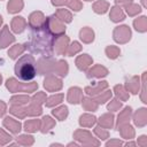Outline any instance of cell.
<instances>
[{
  "label": "cell",
  "mask_w": 147,
  "mask_h": 147,
  "mask_svg": "<svg viewBox=\"0 0 147 147\" xmlns=\"http://www.w3.org/2000/svg\"><path fill=\"white\" fill-rule=\"evenodd\" d=\"M62 100H63V94H62V93L53 94V95H51V96H48V98L46 99L45 105H46V107H48V108H53V107L60 105V103L62 102Z\"/></svg>",
  "instance_id": "33"
},
{
  "label": "cell",
  "mask_w": 147,
  "mask_h": 147,
  "mask_svg": "<svg viewBox=\"0 0 147 147\" xmlns=\"http://www.w3.org/2000/svg\"><path fill=\"white\" fill-rule=\"evenodd\" d=\"M46 94L44 92H37L31 99H30V102H33V103H37V105H42L45 103L46 101Z\"/></svg>",
  "instance_id": "47"
},
{
  "label": "cell",
  "mask_w": 147,
  "mask_h": 147,
  "mask_svg": "<svg viewBox=\"0 0 147 147\" xmlns=\"http://www.w3.org/2000/svg\"><path fill=\"white\" fill-rule=\"evenodd\" d=\"M107 87H108V83L106 80H102V82H98V83L93 84L92 86H86L84 88V91L88 96H94V95L101 93L102 91H105Z\"/></svg>",
  "instance_id": "14"
},
{
  "label": "cell",
  "mask_w": 147,
  "mask_h": 147,
  "mask_svg": "<svg viewBox=\"0 0 147 147\" xmlns=\"http://www.w3.org/2000/svg\"><path fill=\"white\" fill-rule=\"evenodd\" d=\"M55 126V121L51 116H44L41 119V125H40V131L42 133L48 132L51 129Z\"/></svg>",
  "instance_id": "34"
},
{
  "label": "cell",
  "mask_w": 147,
  "mask_h": 147,
  "mask_svg": "<svg viewBox=\"0 0 147 147\" xmlns=\"http://www.w3.org/2000/svg\"><path fill=\"white\" fill-rule=\"evenodd\" d=\"M133 26L138 32H146L147 31V17L141 16L133 21Z\"/></svg>",
  "instance_id": "37"
},
{
  "label": "cell",
  "mask_w": 147,
  "mask_h": 147,
  "mask_svg": "<svg viewBox=\"0 0 147 147\" xmlns=\"http://www.w3.org/2000/svg\"><path fill=\"white\" fill-rule=\"evenodd\" d=\"M99 122V125L105 127V129H111L114 126V115L110 114V113H107V114H103L100 116L99 119H96Z\"/></svg>",
  "instance_id": "24"
},
{
  "label": "cell",
  "mask_w": 147,
  "mask_h": 147,
  "mask_svg": "<svg viewBox=\"0 0 147 147\" xmlns=\"http://www.w3.org/2000/svg\"><path fill=\"white\" fill-rule=\"evenodd\" d=\"M96 123V117L91 114H83L79 117V125L83 127H92Z\"/></svg>",
  "instance_id": "26"
},
{
  "label": "cell",
  "mask_w": 147,
  "mask_h": 147,
  "mask_svg": "<svg viewBox=\"0 0 147 147\" xmlns=\"http://www.w3.org/2000/svg\"><path fill=\"white\" fill-rule=\"evenodd\" d=\"M141 3H142V6L146 8L147 7V3H146V0H141Z\"/></svg>",
  "instance_id": "58"
},
{
  "label": "cell",
  "mask_w": 147,
  "mask_h": 147,
  "mask_svg": "<svg viewBox=\"0 0 147 147\" xmlns=\"http://www.w3.org/2000/svg\"><path fill=\"white\" fill-rule=\"evenodd\" d=\"M14 41H15V37L9 31L8 25H5L1 29V31H0V49L6 48L7 46H9L10 44H13Z\"/></svg>",
  "instance_id": "12"
},
{
  "label": "cell",
  "mask_w": 147,
  "mask_h": 147,
  "mask_svg": "<svg viewBox=\"0 0 147 147\" xmlns=\"http://www.w3.org/2000/svg\"><path fill=\"white\" fill-rule=\"evenodd\" d=\"M52 114H53L59 121H64V119L68 117L69 110H68V107H67V106H60V107L55 108L54 110H52Z\"/></svg>",
  "instance_id": "40"
},
{
  "label": "cell",
  "mask_w": 147,
  "mask_h": 147,
  "mask_svg": "<svg viewBox=\"0 0 147 147\" xmlns=\"http://www.w3.org/2000/svg\"><path fill=\"white\" fill-rule=\"evenodd\" d=\"M45 20H46V17L41 11H33L29 16L28 25L30 29H38L45 24Z\"/></svg>",
  "instance_id": "10"
},
{
  "label": "cell",
  "mask_w": 147,
  "mask_h": 147,
  "mask_svg": "<svg viewBox=\"0 0 147 147\" xmlns=\"http://www.w3.org/2000/svg\"><path fill=\"white\" fill-rule=\"evenodd\" d=\"M30 40L25 44L26 49L32 54L53 56L55 36L48 31L45 24L38 29H30Z\"/></svg>",
  "instance_id": "1"
},
{
  "label": "cell",
  "mask_w": 147,
  "mask_h": 147,
  "mask_svg": "<svg viewBox=\"0 0 147 147\" xmlns=\"http://www.w3.org/2000/svg\"><path fill=\"white\" fill-rule=\"evenodd\" d=\"M114 92H115L117 99H119L121 101H126L129 99V96H130L129 92L126 91V88L123 85H115Z\"/></svg>",
  "instance_id": "41"
},
{
  "label": "cell",
  "mask_w": 147,
  "mask_h": 147,
  "mask_svg": "<svg viewBox=\"0 0 147 147\" xmlns=\"http://www.w3.org/2000/svg\"><path fill=\"white\" fill-rule=\"evenodd\" d=\"M6 111H7V105H6L3 101L0 100V117L5 116Z\"/></svg>",
  "instance_id": "54"
},
{
  "label": "cell",
  "mask_w": 147,
  "mask_h": 147,
  "mask_svg": "<svg viewBox=\"0 0 147 147\" xmlns=\"http://www.w3.org/2000/svg\"><path fill=\"white\" fill-rule=\"evenodd\" d=\"M2 124H3V126H5L8 131H10V132L14 133V134L20 133V131L22 130V124H21L17 119H14L13 117H9V116L5 117Z\"/></svg>",
  "instance_id": "15"
},
{
  "label": "cell",
  "mask_w": 147,
  "mask_h": 147,
  "mask_svg": "<svg viewBox=\"0 0 147 147\" xmlns=\"http://www.w3.org/2000/svg\"><path fill=\"white\" fill-rule=\"evenodd\" d=\"M16 140H17V144L22 146H31L34 142L33 137L30 134H21L16 138Z\"/></svg>",
  "instance_id": "42"
},
{
  "label": "cell",
  "mask_w": 147,
  "mask_h": 147,
  "mask_svg": "<svg viewBox=\"0 0 147 147\" xmlns=\"http://www.w3.org/2000/svg\"><path fill=\"white\" fill-rule=\"evenodd\" d=\"M82 105H83V108L87 111H96L98 110V107H99V103L91 96H86L82 99Z\"/></svg>",
  "instance_id": "28"
},
{
  "label": "cell",
  "mask_w": 147,
  "mask_h": 147,
  "mask_svg": "<svg viewBox=\"0 0 147 147\" xmlns=\"http://www.w3.org/2000/svg\"><path fill=\"white\" fill-rule=\"evenodd\" d=\"M99 105H103V103H106L107 101H109L110 100V98H111V91L110 90H105V91H102L101 93H99V94H96V95H94V96H92Z\"/></svg>",
  "instance_id": "39"
},
{
  "label": "cell",
  "mask_w": 147,
  "mask_h": 147,
  "mask_svg": "<svg viewBox=\"0 0 147 147\" xmlns=\"http://www.w3.org/2000/svg\"><path fill=\"white\" fill-rule=\"evenodd\" d=\"M6 87L9 92L16 93V92H25V93H32L38 88V84L34 82L31 83H21L15 78H8L6 82Z\"/></svg>",
  "instance_id": "3"
},
{
  "label": "cell",
  "mask_w": 147,
  "mask_h": 147,
  "mask_svg": "<svg viewBox=\"0 0 147 147\" xmlns=\"http://www.w3.org/2000/svg\"><path fill=\"white\" fill-rule=\"evenodd\" d=\"M132 2V0H115V3H116V6H126V5H129V3H131Z\"/></svg>",
  "instance_id": "56"
},
{
  "label": "cell",
  "mask_w": 147,
  "mask_h": 147,
  "mask_svg": "<svg viewBox=\"0 0 147 147\" xmlns=\"http://www.w3.org/2000/svg\"><path fill=\"white\" fill-rule=\"evenodd\" d=\"M69 41H70L69 37H67L65 34L57 36L54 41V52L57 55H65L68 46H69Z\"/></svg>",
  "instance_id": "9"
},
{
  "label": "cell",
  "mask_w": 147,
  "mask_h": 147,
  "mask_svg": "<svg viewBox=\"0 0 147 147\" xmlns=\"http://www.w3.org/2000/svg\"><path fill=\"white\" fill-rule=\"evenodd\" d=\"M26 25H28V23H26L25 18L22 16H15L10 23V28L15 33H22L25 30Z\"/></svg>",
  "instance_id": "18"
},
{
  "label": "cell",
  "mask_w": 147,
  "mask_h": 147,
  "mask_svg": "<svg viewBox=\"0 0 147 147\" xmlns=\"http://www.w3.org/2000/svg\"><path fill=\"white\" fill-rule=\"evenodd\" d=\"M67 5L74 11H79L83 8V3L80 2V0H69L67 2Z\"/></svg>",
  "instance_id": "49"
},
{
  "label": "cell",
  "mask_w": 147,
  "mask_h": 147,
  "mask_svg": "<svg viewBox=\"0 0 147 147\" xmlns=\"http://www.w3.org/2000/svg\"><path fill=\"white\" fill-rule=\"evenodd\" d=\"M117 130L119 131L121 137L124 138V139H132V138H134V134H136L134 129H133L129 123H127V124H123V125H121Z\"/></svg>",
  "instance_id": "27"
},
{
  "label": "cell",
  "mask_w": 147,
  "mask_h": 147,
  "mask_svg": "<svg viewBox=\"0 0 147 147\" xmlns=\"http://www.w3.org/2000/svg\"><path fill=\"white\" fill-rule=\"evenodd\" d=\"M80 51H82V45H80L78 41H74V42H71V44L68 46L67 55H68V56H74V55H76L77 53H79Z\"/></svg>",
  "instance_id": "45"
},
{
  "label": "cell",
  "mask_w": 147,
  "mask_h": 147,
  "mask_svg": "<svg viewBox=\"0 0 147 147\" xmlns=\"http://www.w3.org/2000/svg\"><path fill=\"white\" fill-rule=\"evenodd\" d=\"M24 7V2L23 0H9L8 5H7V10L10 14H16L18 11H21Z\"/></svg>",
  "instance_id": "31"
},
{
  "label": "cell",
  "mask_w": 147,
  "mask_h": 147,
  "mask_svg": "<svg viewBox=\"0 0 147 147\" xmlns=\"http://www.w3.org/2000/svg\"><path fill=\"white\" fill-rule=\"evenodd\" d=\"M113 38L118 44H126L131 39V30L127 25L116 26L113 32Z\"/></svg>",
  "instance_id": "7"
},
{
  "label": "cell",
  "mask_w": 147,
  "mask_h": 147,
  "mask_svg": "<svg viewBox=\"0 0 147 147\" xmlns=\"http://www.w3.org/2000/svg\"><path fill=\"white\" fill-rule=\"evenodd\" d=\"M77 68L82 71H86L93 63V59L88 55V54H82L79 56L76 57V61H75Z\"/></svg>",
  "instance_id": "16"
},
{
  "label": "cell",
  "mask_w": 147,
  "mask_h": 147,
  "mask_svg": "<svg viewBox=\"0 0 147 147\" xmlns=\"http://www.w3.org/2000/svg\"><path fill=\"white\" fill-rule=\"evenodd\" d=\"M82 99H83V90L77 87V86H74V87H70L68 90V95H67V100L69 103H72V105H78L82 102Z\"/></svg>",
  "instance_id": "13"
},
{
  "label": "cell",
  "mask_w": 147,
  "mask_h": 147,
  "mask_svg": "<svg viewBox=\"0 0 147 147\" xmlns=\"http://www.w3.org/2000/svg\"><path fill=\"white\" fill-rule=\"evenodd\" d=\"M1 24H2V17L0 16V25H1Z\"/></svg>",
  "instance_id": "60"
},
{
  "label": "cell",
  "mask_w": 147,
  "mask_h": 147,
  "mask_svg": "<svg viewBox=\"0 0 147 147\" xmlns=\"http://www.w3.org/2000/svg\"><path fill=\"white\" fill-rule=\"evenodd\" d=\"M127 92H131L132 94H138L139 92V87H140V78L138 76H133L130 79L126 80L125 86Z\"/></svg>",
  "instance_id": "21"
},
{
  "label": "cell",
  "mask_w": 147,
  "mask_h": 147,
  "mask_svg": "<svg viewBox=\"0 0 147 147\" xmlns=\"http://www.w3.org/2000/svg\"><path fill=\"white\" fill-rule=\"evenodd\" d=\"M79 38L85 44H91L93 40H94V31L88 28V26H85L80 31H79Z\"/></svg>",
  "instance_id": "23"
},
{
  "label": "cell",
  "mask_w": 147,
  "mask_h": 147,
  "mask_svg": "<svg viewBox=\"0 0 147 147\" xmlns=\"http://www.w3.org/2000/svg\"><path fill=\"white\" fill-rule=\"evenodd\" d=\"M68 71H69V67H68V63L64 60H59V61L55 62L53 74H55L60 77H65L68 75Z\"/></svg>",
  "instance_id": "22"
},
{
  "label": "cell",
  "mask_w": 147,
  "mask_h": 147,
  "mask_svg": "<svg viewBox=\"0 0 147 147\" xmlns=\"http://www.w3.org/2000/svg\"><path fill=\"white\" fill-rule=\"evenodd\" d=\"M10 140H11V137L3 129H0V146L7 145L8 142H10Z\"/></svg>",
  "instance_id": "51"
},
{
  "label": "cell",
  "mask_w": 147,
  "mask_h": 147,
  "mask_svg": "<svg viewBox=\"0 0 147 147\" xmlns=\"http://www.w3.org/2000/svg\"><path fill=\"white\" fill-rule=\"evenodd\" d=\"M74 138L84 146H99L100 145V141L93 138L91 132L87 130H83V129L76 130L74 132Z\"/></svg>",
  "instance_id": "6"
},
{
  "label": "cell",
  "mask_w": 147,
  "mask_h": 147,
  "mask_svg": "<svg viewBox=\"0 0 147 147\" xmlns=\"http://www.w3.org/2000/svg\"><path fill=\"white\" fill-rule=\"evenodd\" d=\"M125 10H126V14H127L129 16H136V15H138L139 13H141L142 9L140 8L139 5L131 2V3H129V5L125 6Z\"/></svg>",
  "instance_id": "43"
},
{
  "label": "cell",
  "mask_w": 147,
  "mask_h": 147,
  "mask_svg": "<svg viewBox=\"0 0 147 147\" xmlns=\"http://www.w3.org/2000/svg\"><path fill=\"white\" fill-rule=\"evenodd\" d=\"M45 26L55 37L65 33V25H64V23L61 22L54 14L51 15V16H48V17H46V20H45Z\"/></svg>",
  "instance_id": "4"
},
{
  "label": "cell",
  "mask_w": 147,
  "mask_h": 147,
  "mask_svg": "<svg viewBox=\"0 0 147 147\" xmlns=\"http://www.w3.org/2000/svg\"><path fill=\"white\" fill-rule=\"evenodd\" d=\"M9 113L16 117H18L20 119L25 118L26 117V110L24 106H17V105H11L9 108Z\"/></svg>",
  "instance_id": "36"
},
{
  "label": "cell",
  "mask_w": 147,
  "mask_h": 147,
  "mask_svg": "<svg viewBox=\"0 0 147 147\" xmlns=\"http://www.w3.org/2000/svg\"><path fill=\"white\" fill-rule=\"evenodd\" d=\"M92 9L96 14H105L109 9V2H107L106 0H98L93 3Z\"/></svg>",
  "instance_id": "32"
},
{
  "label": "cell",
  "mask_w": 147,
  "mask_h": 147,
  "mask_svg": "<svg viewBox=\"0 0 147 147\" xmlns=\"http://www.w3.org/2000/svg\"><path fill=\"white\" fill-rule=\"evenodd\" d=\"M107 108H108V110H110V111H117V110H119V109L122 108V102H121V100H118V99H113V100L108 103Z\"/></svg>",
  "instance_id": "48"
},
{
  "label": "cell",
  "mask_w": 147,
  "mask_h": 147,
  "mask_svg": "<svg viewBox=\"0 0 147 147\" xmlns=\"http://www.w3.org/2000/svg\"><path fill=\"white\" fill-rule=\"evenodd\" d=\"M131 115H132V108H131V107H125V108L118 114L117 123H116V129H118V127H119L121 125H123V124H127V123L130 122Z\"/></svg>",
  "instance_id": "19"
},
{
  "label": "cell",
  "mask_w": 147,
  "mask_h": 147,
  "mask_svg": "<svg viewBox=\"0 0 147 147\" xmlns=\"http://www.w3.org/2000/svg\"><path fill=\"white\" fill-rule=\"evenodd\" d=\"M94 133H95V136H96L98 138H100L101 140H106V139L109 137L108 130L105 129V127H102V126H100V125H96V126L94 127Z\"/></svg>",
  "instance_id": "46"
},
{
  "label": "cell",
  "mask_w": 147,
  "mask_h": 147,
  "mask_svg": "<svg viewBox=\"0 0 147 147\" xmlns=\"http://www.w3.org/2000/svg\"><path fill=\"white\" fill-rule=\"evenodd\" d=\"M85 1H92V0H85Z\"/></svg>",
  "instance_id": "61"
},
{
  "label": "cell",
  "mask_w": 147,
  "mask_h": 147,
  "mask_svg": "<svg viewBox=\"0 0 147 147\" xmlns=\"http://www.w3.org/2000/svg\"><path fill=\"white\" fill-rule=\"evenodd\" d=\"M61 22L63 23H70L72 21V15L71 13L68 10V9H64V8H59L56 9L55 14H54Z\"/></svg>",
  "instance_id": "29"
},
{
  "label": "cell",
  "mask_w": 147,
  "mask_h": 147,
  "mask_svg": "<svg viewBox=\"0 0 147 147\" xmlns=\"http://www.w3.org/2000/svg\"><path fill=\"white\" fill-rule=\"evenodd\" d=\"M56 60L53 56H42L40 57L36 64H37V74L39 75H51L53 74V69H54V64H55Z\"/></svg>",
  "instance_id": "5"
},
{
  "label": "cell",
  "mask_w": 147,
  "mask_h": 147,
  "mask_svg": "<svg viewBox=\"0 0 147 147\" xmlns=\"http://www.w3.org/2000/svg\"><path fill=\"white\" fill-rule=\"evenodd\" d=\"M139 146H141V147H145V146H147V137L146 136H140L139 138H138V142H137Z\"/></svg>",
  "instance_id": "53"
},
{
  "label": "cell",
  "mask_w": 147,
  "mask_h": 147,
  "mask_svg": "<svg viewBox=\"0 0 147 147\" xmlns=\"http://www.w3.org/2000/svg\"><path fill=\"white\" fill-rule=\"evenodd\" d=\"M25 110H26V116H39L42 113L41 105H37L33 102H30V105L25 107Z\"/></svg>",
  "instance_id": "38"
},
{
  "label": "cell",
  "mask_w": 147,
  "mask_h": 147,
  "mask_svg": "<svg viewBox=\"0 0 147 147\" xmlns=\"http://www.w3.org/2000/svg\"><path fill=\"white\" fill-rule=\"evenodd\" d=\"M1 83H2V76L0 75V84H1Z\"/></svg>",
  "instance_id": "59"
},
{
  "label": "cell",
  "mask_w": 147,
  "mask_h": 147,
  "mask_svg": "<svg viewBox=\"0 0 147 147\" xmlns=\"http://www.w3.org/2000/svg\"><path fill=\"white\" fill-rule=\"evenodd\" d=\"M133 122H134V125H137L138 127H144L147 124V109L139 108L133 114Z\"/></svg>",
  "instance_id": "17"
},
{
  "label": "cell",
  "mask_w": 147,
  "mask_h": 147,
  "mask_svg": "<svg viewBox=\"0 0 147 147\" xmlns=\"http://www.w3.org/2000/svg\"><path fill=\"white\" fill-rule=\"evenodd\" d=\"M15 75L23 82L32 80L37 75V64L32 55H23L15 63Z\"/></svg>",
  "instance_id": "2"
},
{
  "label": "cell",
  "mask_w": 147,
  "mask_h": 147,
  "mask_svg": "<svg viewBox=\"0 0 147 147\" xmlns=\"http://www.w3.org/2000/svg\"><path fill=\"white\" fill-rule=\"evenodd\" d=\"M26 49L25 47V44L24 45H21V44H16L14 46H11L8 51V55L11 60H16L21 54H23V52Z\"/></svg>",
  "instance_id": "30"
},
{
  "label": "cell",
  "mask_w": 147,
  "mask_h": 147,
  "mask_svg": "<svg viewBox=\"0 0 147 147\" xmlns=\"http://www.w3.org/2000/svg\"><path fill=\"white\" fill-rule=\"evenodd\" d=\"M109 18H110V21L114 22V23L122 22V21L125 18V14H124L123 9L121 8V6H114V7L110 8Z\"/></svg>",
  "instance_id": "20"
},
{
  "label": "cell",
  "mask_w": 147,
  "mask_h": 147,
  "mask_svg": "<svg viewBox=\"0 0 147 147\" xmlns=\"http://www.w3.org/2000/svg\"><path fill=\"white\" fill-rule=\"evenodd\" d=\"M62 80L61 78L54 76L53 74L51 75H47L45 80H44V87L46 88V91L48 92H56V91H60L62 88Z\"/></svg>",
  "instance_id": "8"
},
{
  "label": "cell",
  "mask_w": 147,
  "mask_h": 147,
  "mask_svg": "<svg viewBox=\"0 0 147 147\" xmlns=\"http://www.w3.org/2000/svg\"><path fill=\"white\" fill-rule=\"evenodd\" d=\"M137 145V142H126L125 144V146H136Z\"/></svg>",
  "instance_id": "57"
},
{
  "label": "cell",
  "mask_w": 147,
  "mask_h": 147,
  "mask_svg": "<svg viewBox=\"0 0 147 147\" xmlns=\"http://www.w3.org/2000/svg\"><path fill=\"white\" fill-rule=\"evenodd\" d=\"M68 1H69V0H52V5H53V6L59 7V6L67 5V2H68Z\"/></svg>",
  "instance_id": "55"
},
{
  "label": "cell",
  "mask_w": 147,
  "mask_h": 147,
  "mask_svg": "<svg viewBox=\"0 0 147 147\" xmlns=\"http://www.w3.org/2000/svg\"><path fill=\"white\" fill-rule=\"evenodd\" d=\"M146 75L147 72H144L142 74V77H141V85H142V88H141V94H140V98H141V101L144 103L147 102V99H146Z\"/></svg>",
  "instance_id": "50"
},
{
  "label": "cell",
  "mask_w": 147,
  "mask_h": 147,
  "mask_svg": "<svg viewBox=\"0 0 147 147\" xmlns=\"http://www.w3.org/2000/svg\"><path fill=\"white\" fill-rule=\"evenodd\" d=\"M30 96L25 94H20V95H14L10 98L9 102L10 105H17V106H25L30 102Z\"/></svg>",
  "instance_id": "35"
},
{
  "label": "cell",
  "mask_w": 147,
  "mask_h": 147,
  "mask_svg": "<svg viewBox=\"0 0 147 147\" xmlns=\"http://www.w3.org/2000/svg\"><path fill=\"white\" fill-rule=\"evenodd\" d=\"M40 125H41V121L37 119V118H33V119H28L23 124V127L26 132L33 133V132H37V131L40 130Z\"/></svg>",
  "instance_id": "25"
},
{
  "label": "cell",
  "mask_w": 147,
  "mask_h": 147,
  "mask_svg": "<svg viewBox=\"0 0 147 147\" xmlns=\"http://www.w3.org/2000/svg\"><path fill=\"white\" fill-rule=\"evenodd\" d=\"M123 145V141H121L119 139H113L110 141H107L106 142V146L107 147H113V146H122Z\"/></svg>",
  "instance_id": "52"
},
{
  "label": "cell",
  "mask_w": 147,
  "mask_h": 147,
  "mask_svg": "<svg viewBox=\"0 0 147 147\" xmlns=\"http://www.w3.org/2000/svg\"><path fill=\"white\" fill-rule=\"evenodd\" d=\"M119 54H121V49L117 46H107L106 47V55L109 59L115 60L119 56Z\"/></svg>",
  "instance_id": "44"
},
{
  "label": "cell",
  "mask_w": 147,
  "mask_h": 147,
  "mask_svg": "<svg viewBox=\"0 0 147 147\" xmlns=\"http://www.w3.org/2000/svg\"><path fill=\"white\" fill-rule=\"evenodd\" d=\"M108 75V69L101 64H95L92 68H88L86 70V76L87 78H102Z\"/></svg>",
  "instance_id": "11"
}]
</instances>
